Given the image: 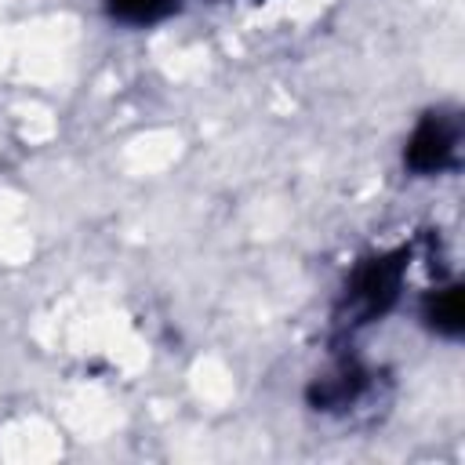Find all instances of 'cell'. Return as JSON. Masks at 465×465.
Instances as JSON below:
<instances>
[{"instance_id": "6da1fadb", "label": "cell", "mask_w": 465, "mask_h": 465, "mask_svg": "<svg viewBox=\"0 0 465 465\" xmlns=\"http://www.w3.org/2000/svg\"><path fill=\"white\" fill-rule=\"evenodd\" d=\"M407 265H411V251H403V247L363 258L345 280V291H341V302H338V312H334L338 331L356 334L360 327H371L385 312H392V305L403 294Z\"/></svg>"}, {"instance_id": "7a4b0ae2", "label": "cell", "mask_w": 465, "mask_h": 465, "mask_svg": "<svg viewBox=\"0 0 465 465\" xmlns=\"http://www.w3.org/2000/svg\"><path fill=\"white\" fill-rule=\"evenodd\" d=\"M403 163L421 178L458 171V163H461V116L454 109H429L407 138Z\"/></svg>"}, {"instance_id": "3957f363", "label": "cell", "mask_w": 465, "mask_h": 465, "mask_svg": "<svg viewBox=\"0 0 465 465\" xmlns=\"http://www.w3.org/2000/svg\"><path fill=\"white\" fill-rule=\"evenodd\" d=\"M371 392H374V371L363 367L360 360L345 356V360H338L331 371H323L320 378H312L305 400H309L316 411H323V414H349V411H356Z\"/></svg>"}, {"instance_id": "277c9868", "label": "cell", "mask_w": 465, "mask_h": 465, "mask_svg": "<svg viewBox=\"0 0 465 465\" xmlns=\"http://www.w3.org/2000/svg\"><path fill=\"white\" fill-rule=\"evenodd\" d=\"M421 320L443 334V338H458L461 334V287L450 280V283H436L425 302H421Z\"/></svg>"}, {"instance_id": "5b68a950", "label": "cell", "mask_w": 465, "mask_h": 465, "mask_svg": "<svg viewBox=\"0 0 465 465\" xmlns=\"http://www.w3.org/2000/svg\"><path fill=\"white\" fill-rule=\"evenodd\" d=\"M109 18L124 25H156L178 11L182 0H102Z\"/></svg>"}, {"instance_id": "8992f818", "label": "cell", "mask_w": 465, "mask_h": 465, "mask_svg": "<svg viewBox=\"0 0 465 465\" xmlns=\"http://www.w3.org/2000/svg\"><path fill=\"white\" fill-rule=\"evenodd\" d=\"M254 4H262V0H254Z\"/></svg>"}]
</instances>
